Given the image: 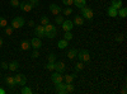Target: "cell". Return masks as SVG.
I'll return each instance as SVG.
<instances>
[{
    "label": "cell",
    "mask_w": 127,
    "mask_h": 94,
    "mask_svg": "<svg viewBox=\"0 0 127 94\" xmlns=\"http://www.w3.org/2000/svg\"><path fill=\"white\" fill-rule=\"evenodd\" d=\"M14 80H15V85H26L27 83V78L23 75V74H18L14 76Z\"/></svg>",
    "instance_id": "277c9868"
},
{
    "label": "cell",
    "mask_w": 127,
    "mask_h": 94,
    "mask_svg": "<svg viewBox=\"0 0 127 94\" xmlns=\"http://www.w3.org/2000/svg\"><path fill=\"white\" fill-rule=\"evenodd\" d=\"M19 8L23 10V12H31L32 10V6H31V4L28 3V1H26V3H22V4H19Z\"/></svg>",
    "instance_id": "4fadbf2b"
},
{
    "label": "cell",
    "mask_w": 127,
    "mask_h": 94,
    "mask_svg": "<svg viewBox=\"0 0 127 94\" xmlns=\"http://www.w3.org/2000/svg\"><path fill=\"white\" fill-rule=\"evenodd\" d=\"M65 64H64V62L62 61H59V62H55V70L57 71V72H61V74H62V72L64 71H65Z\"/></svg>",
    "instance_id": "8fae6325"
},
{
    "label": "cell",
    "mask_w": 127,
    "mask_h": 94,
    "mask_svg": "<svg viewBox=\"0 0 127 94\" xmlns=\"http://www.w3.org/2000/svg\"><path fill=\"white\" fill-rule=\"evenodd\" d=\"M76 56H78L79 60L83 61V62H89V61H90V54H89V51H87V50L78 51V55H76Z\"/></svg>",
    "instance_id": "7a4b0ae2"
},
{
    "label": "cell",
    "mask_w": 127,
    "mask_h": 94,
    "mask_svg": "<svg viewBox=\"0 0 127 94\" xmlns=\"http://www.w3.org/2000/svg\"><path fill=\"white\" fill-rule=\"evenodd\" d=\"M48 23H50L48 17H42V18H41V24H42V26H46V24H48Z\"/></svg>",
    "instance_id": "d6a6232c"
},
{
    "label": "cell",
    "mask_w": 127,
    "mask_h": 94,
    "mask_svg": "<svg viewBox=\"0 0 127 94\" xmlns=\"http://www.w3.org/2000/svg\"><path fill=\"white\" fill-rule=\"evenodd\" d=\"M123 38H125V36H123V34H121V33L116 36V41H117V42H122Z\"/></svg>",
    "instance_id": "ab89813d"
},
{
    "label": "cell",
    "mask_w": 127,
    "mask_h": 94,
    "mask_svg": "<svg viewBox=\"0 0 127 94\" xmlns=\"http://www.w3.org/2000/svg\"><path fill=\"white\" fill-rule=\"evenodd\" d=\"M55 90L56 93H60V94H65L66 93V83H57L55 84Z\"/></svg>",
    "instance_id": "5b68a950"
},
{
    "label": "cell",
    "mask_w": 127,
    "mask_h": 94,
    "mask_svg": "<svg viewBox=\"0 0 127 94\" xmlns=\"http://www.w3.org/2000/svg\"><path fill=\"white\" fill-rule=\"evenodd\" d=\"M31 46L33 47V48H39L41 46H42V42H41V38H38V37H34V38H32V41H31Z\"/></svg>",
    "instance_id": "30bf717a"
},
{
    "label": "cell",
    "mask_w": 127,
    "mask_h": 94,
    "mask_svg": "<svg viewBox=\"0 0 127 94\" xmlns=\"http://www.w3.org/2000/svg\"><path fill=\"white\" fill-rule=\"evenodd\" d=\"M61 12H64V14H65V15H70V14H72V10H71V8H70V6L65 8L64 10H61Z\"/></svg>",
    "instance_id": "836d02e7"
},
{
    "label": "cell",
    "mask_w": 127,
    "mask_h": 94,
    "mask_svg": "<svg viewBox=\"0 0 127 94\" xmlns=\"http://www.w3.org/2000/svg\"><path fill=\"white\" fill-rule=\"evenodd\" d=\"M22 94H32V89H31L29 87H24V85H23Z\"/></svg>",
    "instance_id": "1f68e13d"
},
{
    "label": "cell",
    "mask_w": 127,
    "mask_h": 94,
    "mask_svg": "<svg viewBox=\"0 0 127 94\" xmlns=\"http://www.w3.org/2000/svg\"><path fill=\"white\" fill-rule=\"evenodd\" d=\"M47 59H48V62H55L56 61V55L55 54H50L47 56Z\"/></svg>",
    "instance_id": "e575fe53"
},
{
    "label": "cell",
    "mask_w": 127,
    "mask_h": 94,
    "mask_svg": "<svg viewBox=\"0 0 127 94\" xmlns=\"http://www.w3.org/2000/svg\"><path fill=\"white\" fill-rule=\"evenodd\" d=\"M66 55H67L69 59H74V57L78 55V50L76 48H71V50H69V52H67Z\"/></svg>",
    "instance_id": "ffe728a7"
},
{
    "label": "cell",
    "mask_w": 127,
    "mask_h": 94,
    "mask_svg": "<svg viewBox=\"0 0 127 94\" xmlns=\"http://www.w3.org/2000/svg\"><path fill=\"white\" fill-rule=\"evenodd\" d=\"M61 26H62V29L65 31V32H67V31H71L74 28V22L72 20H64Z\"/></svg>",
    "instance_id": "52a82bcc"
},
{
    "label": "cell",
    "mask_w": 127,
    "mask_h": 94,
    "mask_svg": "<svg viewBox=\"0 0 127 94\" xmlns=\"http://www.w3.org/2000/svg\"><path fill=\"white\" fill-rule=\"evenodd\" d=\"M8 26V20L4 18V17H0V27L1 28H5Z\"/></svg>",
    "instance_id": "83f0119b"
},
{
    "label": "cell",
    "mask_w": 127,
    "mask_h": 94,
    "mask_svg": "<svg viewBox=\"0 0 127 94\" xmlns=\"http://www.w3.org/2000/svg\"><path fill=\"white\" fill-rule=\"evenodd\" d=\"M28 26L33 27V26H34V22H33V20H29V22H28Z\"/></svg>",
    "instance_id": "7bdbcfd3"
},
{
    "label": "cell",
    "mask_w": 127,
    "mask_h": 94,
    "mask_svg": "<svg viewBox=\"0 0 127 94\" xmlns=\"http://www.w3.org/2000/svg\"><path fill=\"white\" fill-rule=\"evenodd\" d=\"M46 70L54 71V70H55V62H48V64L46 65Z\"/></svg>",
    "instance_id": "f546056e"
},
{
    "label": "cell",
    "mask_w": 127,
    "mask_h": 94,
    "mask_svg": "<svg viewBox=\"0 0 127 94\" xmlns=\"http://www.w3.org/2000/svg\"><path fill=\"white\" fill-rule=\"evenodd\" d=\"M75 74H69V75H65L64 76V80H65V83H72L74 79H75Z\"/></svg>",
    "instance_id": "603a6c76"
},
{
    "label": "cell",
    "mask_w": 127,
    "mask_h": 94,
    "mask_svg": "<svg viewBox=\"0 0 127 94\" xmlns=\"http://www.w3.org/2000/svg\"><path fill=\"white\" fill-rule=\"evenodd\" d=\"M51 79H52V83H54V84H57V83L64 81V76L61 75V72H57V71L51 75Z\"/></svg>",
    "instance_id": "8992f818"
},
{
    "label": "cell",
    "mask_w": 127,
    "mask_h": 94,
    "mask_svg": "<svg viewBox=\"0 0 127 94\" xmlns=\"http://www.w3.org/2000/svg\"><path fill=\"white\" fill-rule=\"evenodd\" d=\"M112 6L116 9H121L122 8V0H112Z\"/></svg>",
    "instance_id": "44dd1931"
},
{
    "label": "cell",
    "mask_w": 127,
    "mask_h": 94,
    "mask_svg": "<svg viewBox=\"0 0 127 94\" xmlns=\"http://www.w3.org/2000/svg\"><path fill=\"white\" fill-rule=\"evenodd\" d=\"M62 3L65 4L66 6H70V5L74 4V0H62Z\"/></svg>",
    "instance_id": "60d3db41"
},
{
    "label": "cell",
    "mask_w": 127,
    "mask_h": 94,
    "mask_svg": "<svg viewBox=\"0 0 127 94\" xmlns=\"http://www.w3.org/2000/svg\"><path fill=\"white\" fill-rule=\"evenodd\" d=\"M13 31H14V28H13L12 26H10V27L6 26V27H5V33H6L8 36H12V34H13Z\"/></svg>",
    "instance_id": "4dcf8cb0"
},
{
    "label": "cell",
    "mask_w": 127,
    "mask_h": 94,
    "mask_svg": "<svg viewBox=\"0 0 127 94\" xmlns=\"http://www.w3.org/2000/svg\"><path fill=\"white\" fill-rule=\"evenodd\" d=\"M55 22H56V24H62V22H64V18H62L61 15H56V18H55Z\"/></svg>",
    "instance_id": "8d00e7d4"
},
{
    "label": "cell",
    "mask_w": 127,
    "mask_h": 94,
    "mask_svg": "<svg viewBox=\"0 0 127 94\" xmlns=\"http://www.w3.org/2000/svg\"><path fill=\"white\" fill-rule=\"evenodd\" d=\"M74 24H76V26H83V24H84V18L76 15L75 18H74Z\"/></svg>",
    "instance_id": "ac0fdd59"
},
{
    "label": "cell",
    "mask_w": 127,
    "mask_h": 94,
    "mask_svg": "<svg viewBox=\"0 0 127 94\" xmlns=\"http://www.w3.org/2000/svg\"><path fill=\"white\" fill-rule=\"evenodd\" d=\"M67 45H69V41H66V39H61V41H59V48L60 50H64V48H66L67 47Z\"/></svg>",
    "instance_id": "d6986e66"
},
{
    "label": "cell",
    "mask_w": 127,
    "mask_h": 94,
    "mask_svg": "<svg viewBox=\"0 0 127 94\" xmlns=\"http://www.w3.org/2000/svg\"><path fill=\"white\" fill-rule=\"evenodd\" d=\"M57 32H59V29H55V31H52V32H50V33H46L45 37H47V38H55Z\"/></svg>",
    "instance_id": "4316f807"
},
{
    "label": "cell",
    "mask_w": 127,
    "mask_h": 94,
    "mask_svg": "<svg viewBox=\"0 0 127 94\" xmlns=\"http://www.w3.org/2000/svg\"><path fill=\"white\" fill-rule=\"evenodd\" d=\"M34 33L37 34L38 38H42V37H45V26H37L34 28Z\"/></svg>",
    "instance_id": "ba28073f"
},
{
    "label": "cell",
    "mask_w": 127,
    "mask_h": 94,
    "mask_svg": "<svg viewBox=\"0 0 127 94\" xmlns=\"http://www.w3.org/2000/svg\"><path fill=\"white\" fill-rule=\"evenodd\" d=\"M19 0H10V5L12 6H14V8H18L19 6Z\"/></svg>",
    "instance_id": "74e56055"
},
{
    "label": "cell",
    "mask_w": 127,
    "mask_h": 94,
    "mask_svg": "<svg viewBox=\"0 0 127 94\" xmlns=\"http://www.w3.org/2000/svg\"><path fill=\"white\" fill-rule=\"evenodd\" d=\"M84 69H85V64H84L83 61L79 60L76 64H75V70H76V71H81V70H84Z\"/></svg>",
    "instance_id": "e0dca14e"
},
{
    "label": "cell",
    "mask_w": 127,
    "mask_h": 94,
    "mask_svg": "<svg viewBox=\"0 0 127 94\" xmlns=\"http://www.w3.org/2000/svg\"><path fill=\"white\" fill-rule=\"evenodd\" d=\"M28 3L31 4L32 8H36V6H38V4H39V0H31V1H28Z\"/></svg>",
    "instance_id": "d590c367"
},
{
    "label": "cell",
    "mask_w": 127,
    "mask_h": 94,
    "mask_svg": "<svg viewBox=\"0 0 127 94\" xmlns=\"http://www.w3.org/2000/svg\"><path fill=\"white\" fill-rule=\"evenodd\" d=\"M74 4H75L79 9H81L83 6H85V4H87V0H74Z\"/></svg>",
    "instance_id": "7402d4cb"
},
{
    "label": "cell",
    "mask_w": 127,
    "mask_h": 94,
    "mask_svg": "<svg viewBox=\"0 0 127 94\" xmlns=\"http://www.w3.org/2000/svg\"><path fill=\"white\" fill-rule=\"evenodd\" d=\"M29 47H31V42H27V41H23V42L20 43V48H22L23 51H27V50H29Z\"/></svg>",
    "instance_id": "d4e9b609"
},
{
    "label": "cell",
    "mask_w": 127,
    "mask_h": 94,
    "mask_svg": "<svg viewBox=\"0 0 127 94\" xmlns=\"http://www.w3.org/2000/svg\"><path fill=\"white\" fill-rule=\"evenodd\" d=\"M5 81H6V84H8L10 88H14V87H15V80H14V76H6V78H5Z\"/></svg>",
    "instance_id": "9a60e30c"
},
{
    "label": "cell",
    "mask_w": 127,
    "mask_h": 94,
    "mask_svg": "<svg viewBox=\"0 0 127 94\" xmlns=\"http://www.w3.org/2000/svg\"><path fill=\"white\" fill-rule=\"evenodd\" d=\"M24 23L26 22H24V19L22 17H14L13 20H12V27L14 29H19V28H22L24 26Z\"/></svg>",
    "instance_id": "6da1fadb"
},
{
    "label": "cell",
    "mask_w": 127,
    "mask_h": 94,
    "mask_svg": "<svg viewBox=\"0 0 127 94\" xmlns=\"http://www.w3.org/2000/svg\"><path fill=\"white\" fill-rule=\"evenodd\" d=\"M0 94H5V90L3 88H0Z\"/></svg>",
    "instance_id": "ee69618b"
},
{
    "label": "cell",
    "mask_w": 127,
    "mask_h": 94,
    "mask_svg": "<svg viewBox=\"0 0 127 94\" xmlns=\"http://www.w3.org/2000/svg\"><path fill=\"white\" fill-rule=\"evenodd\" d=\"M80 10H81L83 18H85V19H89V20H90V19L93 18V15H94V14H93V10H92L90 8H88V6H83Z\"/></svg>",
    "instance_id": "3957f363"
},
{
    "label": "cell",
    "mask_w": 127,
    "mask_h": 94,
    "mask_svg": "<svg viewBox=\"0 0 127 94\" xmlns=\"http://www.w3.org/2000/svg\"><path fill=\"white\" fill-rule=\"evenodd\" d=\"M8 65H9V64H8V62H5V61L1 62V67H3V69H8Z\"/></svg>",
    "instance_id": "b9f144b4"
},
{
    "label": "cell",
    "mask_w": 127,
    "mask_h": 94,
    "mask_svg": "<svg viewBox=\"0 0 127 94\" xmlns=\"http://www.w3.org/2000/svg\"><path fill=\"white\" fill-rule=\"evenodd\" d=\"M118 15H120L121 18H126V15H127V9H126V8L118 9Z\"/></svg>",
    "instance_id": "484cf974"
},
{
    "label": "cell",
    "mask_w": 127,
    "mask_h": 94,
    "mask_svg": "<svg viewBox=\"0 0 127 94\" xmlns=\"http://www.w3.org/2000/svg\"><path fill=\"white\" fill-rule=\"evenodd\" d=\"M32 57H33V59H37L38 56H39V51L37 50V48H34V51L33 52H32V55H31Z\"/></svg>",
    "instance_id": "f35d334b"
},
{
    "label": "cell",
    "mask_w": 127,
    "mask_h": 94,
    "mask_svg": "<svg viewBox=\"0 0 127 94\" xmlns=\"http://www.w3.org/2000/svg\"><path fill=\"white\" fill-rule=\"evenodd\" d=\"M72 33L70 32V31H67V32H65V34H64V39H66V41H70V39H72Z\"/></svg>",
    "instance_id": "f1b7e54d"
},
{
    "label": "cell",
    "mask_w": 127,
    "mask_h": 94,
    "mask_svg": "<svg viewBox=\"0 0 127 94\" xmlns=\"http://www.w3.org/2000/svg\"><path fill=\"white\" fill-rule=\"evenodd\" d=\"M0 47H3V38L0 37Z\"/></svg>",
    "instance_id": "f6af8a7d"
},
{
    "label": "cell",
    "mask_w": 127,
    "mask_h": 94,
    "mask_svg": "<svg viewBox=\"0 0 127 94\" xmlns=\"http://www.w3.org/2000/svg\"><path fill=\"white\" fill-rule=\"evenodd\" d=\"M75 92V85L72 83H66V93H74Z\"/></svg>",
    "instance_id": "cb8c5ba5"
},
{
    "label": "cell",
    "mask_w": 127,
    "mask_h": 94,
    "mask_svg": "<svg viewBox=\"0 0 127 94\" xmlns=\"http://www.w3.org/2000/svg\"><path fill=\"white\" fill-rule=\"evenodd\" d=\"M55 29H57V27H55L54 24H46L45 26V34L46 33H50V32H52V31H55Z\"/></svg>",
    "instance_id": "2e32d148"
},
{
    "label": "cell",
    "mask_w": 127,
    "mask_h": 94,
    "mask_svg": "<svg viewBox=\"0 0 127 94\" xmlns=\"http://www.w3.org/2000/svg\"><path fill=\"white\" fill-rule=\"evenodd\" d=\"M50 10H51V13L54 14V15H59L61 13V8L57 5V4H50Z\"/></svg>",
    "instance_id": "9c48e42d"
},
{
    "label": "cell",
    "mask_w": 127,
    "mask_h": 94,
    "mask_svg": "<svg viewBox=\"0 0 127 94\" xmlns=\"http://www.w3.org/2000/svg\"><path fill=\"white\" fill-rule=\"evenodd\" d=\"M26 1H31V0H26Z\"/></svg>",
    "instance_id": "bcb514c9"
},
{
    "label": "cell",
    "mask_w": 127,
    "mask_h": 94,
    "mask_svg": "<svg viewBox=\"0 0 127 94\" xmlns=\"http://www.w3.org/2000/svg\"><path fill=\"white\" fill-rule=\"evenodd\" d=\"M18 67H19V64L17 61H12V62H9V65H8V69L10 71H17Z\"/></svg>",
    "instance_id": "5bb4252c"
},
{
    "label": "cell",
    "mask_w": 127,
    "mask_h": 94,
    "mask_svg": "<svg viewBox=\"0 0 127 94\" xmlns=\"http://www.w3.org/2000/svg\"><path fill=\"white\" fill-rule=\"evenodd\" d=\"M107 14H108L109 17H113V18H114V17H117V15H118V10L111 5V6L107 9Z\"/></svg>",
    "instance_id": "7c38bea8"
}]
</instances>
